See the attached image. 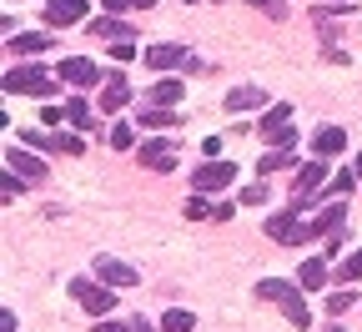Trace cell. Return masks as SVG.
Returning <instances> with one entry per match:
<instances>
[{
    "label": "cell",
    "instance_id": "cell-25",
    "mask_svg": "<svg viewBox=\"0 0 362 332\" xmlns=\"http://www.w3.org/2000/svg\"><path fill=\"white\" fill-rule=\"evenodd\" d=\"M282 166H292V147H287V151H267V156L257 161L262 176H267V171H282Z\"/></svg>",
    "mask_w": 362,
    "mask_h": 332
},
{
    "label": "cell",
    "instance_id": "cell-2",
    "mask_svg": "<svg viewBox=\"0 0 362 332\" xmlns=\"http://www.w3.org/2000/svg\"><path fill=\"white\" fill-rule=\"evenodd\" d=\"M71 297L90 312V317H111V302H116V287H106V282H101V287H96V282H86V277H76L71 282Z\"/></svg>",
    "mask_w": 362,
    "mask_h": 332
},
{
    "label": "cell",
    "instance_id": "cell-28",
    "mask_svg": "<svg viewBox=\"0 0 362 332\" xmlns=\"http://www.w3.org/2000/svg\"><path fill=\"white\" fill-rule=\"evenodd\" d=\"M111 147H116V151H131V147H136V131H131V126H111Z\"/></svg>",
    "mask_w": 362,
    "mask_h": 332
},
{
    "label": "cell",
    "instance_id": "cell-38",
    "mask_svg": "<svg viewBox=\"0 0 362 332\" xmlns=\"http://www.w3.org/2000/svg\"><path fill=\"white\" fill-rule=\"evenodd\" d=\"M232 212H237L232 202H216V207H211V222H232Z\"/></svg>",
    "mask_w": 362,
    "mask_h": 332
},
{
    "label": "cell",
    "instance_id": "cell-33",
    "mask_svg": "<svg viewBox=\"0 0 362 332\" xmlns=\"http://www.w3.org/2000/svg\"><path fill=\"white\" fill-rule=\"evenodd\" d=\"M262 202H267V181H257V186L242 192V207H262Z\"/></svg>",
    "mask_w": 362,
    "mask_h": 332
},
{
    "label": "cell",
    "instance_id": "cell-4",
    "mask_svg": "<svg viewBox=\"0 0 362 332\" xmlns=\"http://www.w3.org/2000/svg\"><path fill=\"white\" fill-rule=\"evenodd\" d=\"M232 181H237V166H232V161H206V166L192 171V186H197V192H226Z\"/></svg>",
    "mask_w": 362,
    "mask_h": 332
},
{
    "label": "cell",
    "instance_id": "cell-31",
    "mask_svg": "<svg viewBox=\"0 0 362 332\" xmlns=\"http://www.w3.org/2000/svg\"><path fill=\"white\" fill-rule=\"evenodd\" d=\"M347 307H357V297H352V292H332V297H327V312H332V317H342Z\"/></svg>",
    "mask_w": 362,
    "mask_h": 332
},
{
    "label": "cell",
    "instance_id": "cell-40",
    "mask_svg": "<svg viewBox=\"0 0 362 332\" xmlns=\"http://www.w3.org/2000/svg\"><path fill=\"white\" fill-rule=\"evenodd\" d=\"M131 332H156V327H151V322H141V317H136V322H131Z\"/></svg>",
    "mask_w": 362,
    "mask_h": 332
},
{
    "label": "cell",
    "instance_id": "cell-12",
    "mask_svg": "<svg viewBox=\"0 0 362 332\" xmlns=\"http://www.w3.org/2000/svg\"><path fill=\"white\" fill-rule=\"evenodd\" d=\"M131 96H136V91L126 86V76H111V81H106V91H101V116H116Z\"/></svg>",
    "mask_w": 362,
    "mask_h": 332
},
{
    "label": "cell",
    "instance_id": "cell-5",
    "mask_svg": "<svg viewBox=\"0 0 362 332\" xmlns=\"http://www.w3.org/2000/svg\"><path fill=\"white\" fill-rule=\"evenodd\" d=\"M302 207H287V212H277V217H267V236L272 242H287V247H297L302 242Z\"/></svg>",
    "mask_w": 362,
    "mask_h": 332
},
{
    "label": "cell",
    "instance_id": "cell-19",
    "mask_svg": "<svg viewBox=\"0 0 362 332\" xmlns=\"http://www.w3.org/2000/svg\"><path fill=\"white\" fill-rule=\"evenodd\" d=\"M282 312H287V322H292V327H312V312H307V302H302V292H297V287L282 297Z\"/></svg>",
    "mask_w": 362,
    "mask_h": 332
},
{
    "label": "cell",
    "instance_id": "cell-44",
    "mask_svg": "<svg viewBox=\"0 0 362 332\" xmlns=\"http://www.w3.org/2000/svg\"><path fill=\"white\" fill-rule=\"evenodd\" d=\"M187 6H192V0H187Z\"/></svg>",
    "mask_w": 362,
    "mask_h": 332
},
{
    "label": "cell",
    "instance_id": "cell-1",
    "mask_svg": "<svg viewBox=\"0 0 362 332\" xmlns=\"http://www.w3.org/2000/svg\"><path fill=\"white\" fill-rule=\"evenodd\" d=\"M0 86H6L11 96H51V76H45L40 66H11Z\"/></svg>",
    "mask_w": 362,
    "mask_h": 332
},
{
    "label": "cell",
    "instance_id": "cell-41",
    "mask_svg": "<svg viewBox=\"0 0 362 332\" xmlns=\"http://www.w3.org/2000/svg\"><path fill=\"white\" fill-rule=\"evenodd\" d=\"M131 6H141V11H146V6H156V0H131Z\"/></svg>",
    "mask_w": 362,
    "mask_h": 332
},
{
    "label": "cell",
    "instance_id": "cell-22",
    "mask_svg": "<svg viewBox=\"0 0 362 332\" xmlns=\"http://www.w3.org/2000/svg\"><path fill=\"white\" fill-rule=\"evenodd\" d=\"M287 121H292V106H282V101H277V106H267V111H262V136H267V131H277V126H287Z\"/></svg>",
    "mask_w": 362,
    "mask_h": 332
},
{
    "label": "cell",
    "instance_id": "cell-16",
    "mask_svg": "<svg viewBox=\"0 0 362 332\" xmlns=\"http://www.w3.org/2000/svg\"><path fill=\"white\" fill-rule=\"evenodd\" d=\"M45 45H51V35H45V30H21V35H11V51H16V56H25V61H30V56H40Z\"/></svg>",
    "mask_w": 362,
    "mask_h": 332
},
{
    "label": "cell",
    "instance_id": "cell-21",
    "mask_svg": "<svg viewBox=\"0 0 362 332\" xmlns=\"http://www.w3.org/2000/svg\"><path fill=\"white\" fill-rule=\"evenodd\" d=\"M90 121H96V116H90V106H86L81 96H71V101H66V126H81V131H86Z\"/></svg>",
    "mask_w": 362,
    "mask_h": 332
},
{
    "label": "cell",
    "instance_id": "cell-15",
    "mask_svg": "<svg viewBox=\"0 0 362 332\" xmlns=\"http://www.w3.org/2000/svg\"><path fill=\"white\" fill-rule=\"evenodd\" d=\"M181 101V81L176 76H161L156 86H146V106H176Z\"/></svg>",
    "mask_w": 362,
    "mask_h": 332
},
{
    "label": "cell",
    "instance_id": "cell-43",
    "mask_svg": "<svg viewBox=\"0 0 362 332\" xmlns=\"http://www.w3.org/2000/svg\"><path fill=\"white\" fill-rule=\"evenodd\" d=\"M332 6H342V0H332Z\"/></svg>",
    "mask_w": 362,
    "mask_h": 332
},
{
    "label": "cell",
    "instance_id": "cell-17",
    "mask_svg": "<svg viewBox=\"0 0 362 332\" xmlns=\"http://www.w3.org/2000/svg\"><path fill=\"white\" fill-rule=\"evenodd\" d=\"M90 25V35H96V40H131V30L116 21V16H96V21H86Z\"/></svg>",
    "mask_w": 362,
    "mask_h": 332
},
{
    "label": "cell",
    "instance_id": "cell-29",
    "mask_svg": "<svg viewBox=\"0 0 362 332\" xmlns=\"http://www.w3.org/2000/svg\"><path fill=\"white\" fill-rule=\"evenodd\" d=\"M352 186H357V181H352V171H337V176L327 181V197H347Z\"/></svg>",
    "mask_w": 362,
    "mask_h": 332
},
{
    "label": "cell",
    "instance_id": "cell-13",
    "mask_svg": "<svg viewBox=\"0 0 362 332\" xmlns=\"http://www.w3.org/2000/svg\"><path fill=\"white\" fill-rule=\"evenodd\" d=\"M6 166H11L16 176H25V181H40V176H45V161H40V156H30V151H21V147H11V151H6Z\"/></svg>",
    "mask_w": 362,
    "mask_h": 332
},
{
    "label": "cell",
    "instance_id": "cell-14",
    "mask_svg": "<svg viewBox=\"0 0 362 332\" xmlns=\"http://www.w3.org/2000/svg\"><path fill=\"white\" fill-rule=\"evenodd\" d=\"M252 106H267L262 86H232V91H226V111H252Z\"/></svg>",
    "mask_w": 362,
    "mask_h": 332
},
{
    "label": "cell",
    "instance_id": "cell-6",
    "mask_svg": "<svg viewBox=\"0 0 362 332\" xmlns=\"http://www.w3.org/2000/svg\"><path fill=\"white\" fill-rule=\"evenodd\" d=\"M96 282H106V287H136V282H141V277H136V267H126V262H116V257H96Z\"/></svg>",
    "mask_w": 362,
    "mask_h": 332
},
{
    "label": "cell",
    "instance_id": "cell-37",
    "mask_svg": "<svg viewBox=\"0 0 362 332\" xmlns=\"http://www.w3.org/2000/svg\"><path fill=\"white\" fill-rule=\"evenodd\" d=\"M202 151H206V161H216V156H221V136H206V141H202Z\"/></svg>",
    "mask_w": 362,
    "mask_h": 332
},
{
    "label": "cell",
    "instance_id": "cell-32",
    "mask_svg": "<svg viewBox=\"0 0 362 332\" xmlns=\"http://www.w3.org/2000/svg\"><path fill=\"white\" fill-rule=\"evenodd\" d=\"M111 61H136V40H111Z\"/></svg>",
    "mask_w": 362,
    "mask_h": 332
},
{
    "label": "cell",
    "instance_id": "cell-9",
    "mask_svg": "<svg viewBox=\"0 0 362 332\" xmlns=\"http://www.w3.org/2000/svg\"><path fill=\"white\" fill-rule=\"evenodd\" d=\"M342 217H347V207H322V212L302 227V242H312V236H332V231L342 227ZM302 242H297V247H302Z\"/></svg>",
    "mask_w": 362,
    "mask_h": 332
},
{
    "label": "cell",
    "instance_id": "cell-18",
    "mask_svg": "<svg viewBox=\"0 0 362 332\" xmlns=\"http://www.w3.org/2000/svg\"><path fill=\"white\" fill-rule=\"evenodd\" d=\"M297 282H302V287H322V282H327V257H307L297 267Z\"/></svg>",
    "mask_w": 362,
    "mask_h": 332
},
{
    "label": "cell",
    "instance_id": "cell-42",
    "mask_svg": "<svg viewBox=\"0 0 362 332\" xmlns=\"http://www.w3.org/2000/svg\"><path fill=\"white\" fill-rule=\"evenodd\" d=\"M247 6H272V0H247ZM272 11H277V6H272Z\"/></svg>",
    "mask_w": 362,
    "mask_h": 332
},
{
    "label": "cell",
    "instance_id": "cell-39",
    "mask_svg": "<svg viewBox=\"0 0 362 332\" xmlns=\"http://www.w3.org/2000/svg\"><path fill=\"white\" fill-rule=\"evenodd\" d=\"M21 181H25V176H16V171H6V197H21Z\"/></svg>",
    "mask_w": 362,
    "mask_h": 332
},
{
    "label": "cell",
    "instance_id": "cell-36",
    "mask_svg": "<svg viewBox=\"0 0 362 332\" xmlns=\"http://www.w3.org/2000/svg\"><path fill=\"white\" fill-rule=\"evenodd\" d=\"M101 11L106 16H121V11H136V6H131V0H101Z\"/></svg>",
    "mask_w": 362,
    "mask_h": 332
},
{
    "label": "cell",
    "instance_id": "cell-20",
    "mask_svg": "<svg viewBox=\"0 0 362 332\" xmlns=\"http://www.w3.org/2000/svg\"><path fill=\"white\" fill-rule=\"evenodd\" d=\"M197 327V317L187 312V307H171L166 317H161V332H192Z\"/></svg>",
    "mask_w": 362,
    "mask_h": 332
},
{
    "label": "cell",
    "instance_id": "cell-7",
    "mask_svg": "<svg viewBox=\"0 0 362 332\" xmlns=\"http://www.w3.org/2000/svg\"><path fill=\"white\" fill-rule=\"evenodd\" d=\"M86 21V0H45V25H81Z\"/></svg>",
    "mask_w": 362,
    "mask_h": 332
},
{
    "label": "cell",
    "instance_id": "cell-8",
    "mask_svg": "<svg viewBox=\"0 0 362 332\" xmlns=\"http://www.w3.org/2000/svg\"><path fill=\"white\" fill-rule=\"evenodd\" d=\"M61 81H66V86H96V81H101V66L86 61V56H66V61H61Z\"/></svg>",
    "mask_w": 362,
    "mask_h": 332
},
{
    "label": "cell",
    "instance_id": "cell-3",
    "mask_svg": "<svg viewBox=\"0 0 362 332\" xmlns=\"http://www.w3.org/2000/svg\"><path fill=\"white\" fill-rule=\"evenodd\" d=\"M136 161H141V166H151V171H171V166L181 161V151H176V141L151 136V141H141V147H136Z\"/></svg>",
    "mask_w": 362,
    "mask_h": 332
},
{
    "label": "cell",
    "instance_id": "cell-26",
    "mask_svg": "<svg viewBox=\"0 0 362 332\" xmlns=\"http://www.w3.org/2000/svg\"><path fill=\"white\" fill-rule=\"evenodd\" d=\"M267 141H272V151H287V147H297V126H277V131H267Z\"/></svg>",
    "mask_w": 362,
    "mask_h": 332
},
{
    "label": "cell",
    "instance_id": "cell-10",
    "mask_svg": "<svg viewBox=\"0 0 362 332\" xmlns=\"http://www.w3.org/2000/svg\"><path fill=\"white\" fill-rule=\"evenodd\" d=\"M187 61V45H176V40H161V45H146V66L151 71H171Z\"/></svg>",
    "mask_w": 362,
    "mask_h": 332
},
{
    "label": "cell",
    "instance_id": "cell-11",
    "mask_svg": "<svg viewBox=\"0 0 362 332\" xmlns=\"http://www.w3.org/2000/svg\"><path fill=\"white\" fill-rule=\"evenodd\" d=\"M342 147H347V131H342V126H322V131H312V156H322V161H327V156H337Z\"/></svg>",
    "mask_w": 362,
    "mask_h": 332
},
{
    "label": "cell",
    "instance_id": "cell-27",
    "mask_svg": "<svg viewBox=\"0 0 362 332\" xmlns=\"http://www.w3.org/2000/svg\"><path fill=\"white\" fill-rule=\"evenodd\" d=\"M51 151H61V156H81V136H61V131H51Z\"/></svg>",
    "mask_w": 362,
    "mask_h": 332
},
{
    "label": "cell",
    "instance_id": "cell-34",
    "mask_svg": "<svg viewBox=\"0 0 362 332\" xmlns=\"http://www.w3.org/2000/svg\"><path fill=\"white\" fill-rule=\"evenodd\" d=\"M362 277V252H352L347 262H342V282H357Z\"/></svg>",
    "mask_w": 362,
    "mask_h": 332
},
{
    "label": "cell",
    "instance_id": "cell-35",
    "mask_svg": "<svg viewBox=\"0 0 362 332\" xmlns=\"http://www.w3.org/2000/svg\"><path fill=\"white\" fill-rule=\"evenodd\" d=\"M96 332H131V327L116 322V317H96Z\"/></svg>",
    "mask_w": 362,
    "mask_h": 332
},
{
    "label": "cell",
    "instance_id": "cell-24",
    "mask_svg": "<svg viewBox=\"0 0 362 332\" xmlns=\"http://www.w3.org/2000/svg\"><path fill=\"white\" fill-rule=\"evenodd\" d=\"M267 302H282L287 292H292V282H282V277H262V287H257Z\"/></svg>",
    "mask_w": 362,
    "mask_h": 332
},
{
    "label": "cell",
    "instance_id": "cell-30",
    "mask_svg": "<svg viewBox=\"0 0 362 332\" xmlns=\"http://www.w3.org/2000/svg\"><path fill=\"white\" fill-rule=\"evenodd\" d=\"M211 207H216V202H206V197L197 192V197L187 202V217H192V222H202V217H211Z\"/></svg>",
    "mask_w": 362,
    "mask_h": 332
},
{
    "label": "cell",
    "instance_id": "cell-23",
    "mask_svg": "<svg viewBox=\"0 0 362 332\" xmlns=\"http://www.w3.org/2000/svg\"><path fill=\"white\" fill-rule=\"evenodd\" d=\"M141 126L166 131V126H176V116H171V106H146V111H141Z\"/></svg>",
    "mask_w": 362,
    "mask_h": 332
}]
</instances>
